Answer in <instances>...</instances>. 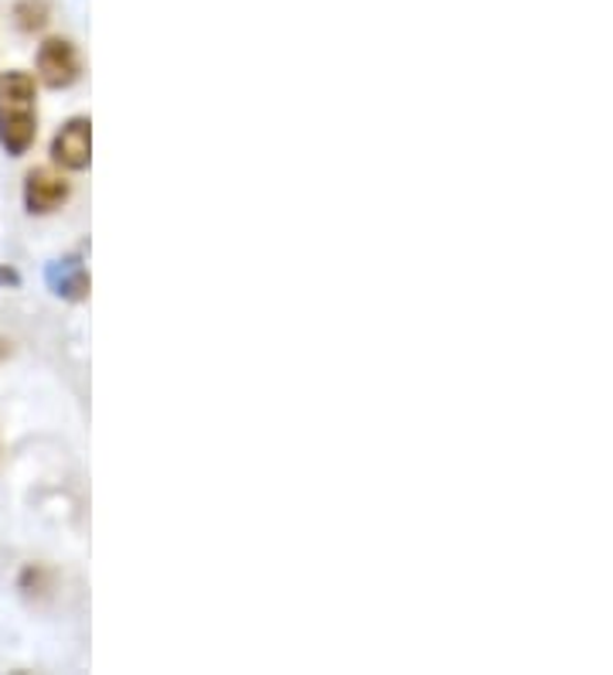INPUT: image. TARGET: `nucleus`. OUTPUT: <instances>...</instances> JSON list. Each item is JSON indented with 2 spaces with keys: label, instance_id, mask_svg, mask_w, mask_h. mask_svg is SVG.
<instances>
[{
  "label": "nucleus",
  "instance_id": "nucleus-1",
  "mask_svg": "<svg viewBox=\"0 0 613 675\" xmlns=\"http://www.w3.org/2000/svg\"><path fill=\"white\" fill-rule=\"evenodd\" d=\"M34 78L28 72H8L0 78V144L21 157L34 144Z\"/></svg>",
  "mask_w": 613,
  "mask_h": 675
},
{
  "label": "nucleus",
  "instance_id": "nucleus-4",
  "mask_svg": "<svg viewBox=\"0 0 613 675\" xmlns=\"http://www.w3.org/2000/svg\"><path fill=\"white\" fill-rule=\"evenodd\" d=\"M68 198V181L49 168H41V171H31L28 181H24V205L38 215H45V212H55L62 202Z\"/></svg>",
  "mask_w": 613,
  "mask_h": 675
},
{
  "label": "nucleus",
  "instance_id": "nucleus-5",
  "mask_svg": "<svg viewBox=\"0 0 613 675\" xmlns=\"http://www.w3.org/2000/svg\"><path fill=\"white\" fill-rule=\"evenodd\" d=\"M45 21H49V4H45V0H24V4H18V24L24 31H38Z\"/></svg>",
  "mask_w": 613,
  "mask_h": 675
},
{
  "label": "nucleus",
  "instance_id": "nucleus-3",
  "mask_svg": "<svg viewBox=\"0 0 613 675\" xmlns=\"http://www.w3.org/2000/svg\"><path fill=\"white\" fill-rule=\"evenodd\" d=\"M89 154H93V130H89V120H82V116H75V120H68L59 137L52 140V157L68 168V171H82L89 168Z\"/></svg>",
  "mask_w": 613,
  "mask_h": 675
},
{
  "label": "nucleus",
  "instance_id": "nucleus-2",
  "mask_svg": "<svg viewBox=\"0 0 613 675\" xmlns=\"http://www.w3.org/2000/svg\"><path fill=\"white\" fill-rule=\"evenodd\" d=\"M38 75L41 83L52 89H65L78 78V52L65 38H49L45 45L38 49Z\"/></svg>",
  "mask_w": 613,
  "mask_h": 675
}]
</instances>
